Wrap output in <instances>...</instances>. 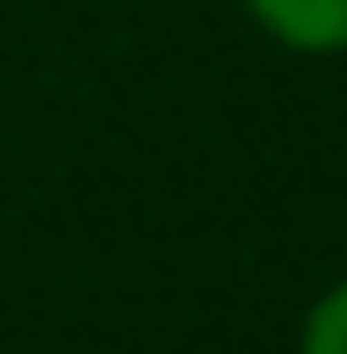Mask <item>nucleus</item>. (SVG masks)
<instances>
[{
    "label": "nucleus",
    "instance_id": "f257e3e1",
    "mask_svg": "<svg viewBox=\"0 0 347 354\" xmlns=\"http://www.w3.org/2000/svg\"><path fill=\"white\" fill-rule=\"evenodd\" d=\"M268 44L297 58H340L347 51V0H239Z\"/></svg>",
    "mask_w": 347,
    "mask_h": 354
},
{
    "label": "nucleus",
    "instance_id": "f03ea898",
    "mask_svg": "<svg viewBox=\"0 0 347 354\" xmlns=\"http://www.w3.org/2000/svg\"><path fill=\"white\" fill-rule=\"evenodd\" d=\"M297 354H347V282H333V289H326V297L304 311Z\"/></svg>",
    "mask_w": 347,
    "mask_h": 354
}]
</instances>
